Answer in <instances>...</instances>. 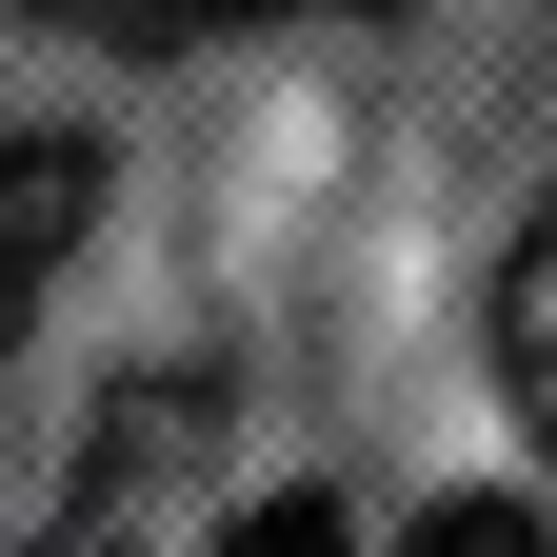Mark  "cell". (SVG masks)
Returning a JSON list of instances; mask_svg holds the SVG:
<instances>
[{"label":"cell","instance_id":"3957f363","mask_svg":"<svg viewBox=\"0 0 557 557\" xmlns=\"http://www.w3.org/2000/svg\"><path fill=\"white\" fill-rule=\"evenodd\" d=\"M498 379H518L537 458H557V199H537V220H518V259H498Z\"/></svg>","mask_w":557,"mask_h":557},{"label":"cell","instance_id":"6da1fadb","mask_svg":"<svg viewBox=\"0 0 557 557\" xmlns=\"http://www.w3.org/2000/svg\"><path fill=\"white\" fill-rule=\"evenodd\" d=\"M81 220H100V139H60V120H0V338L60 299Z\"/></svg>","mask_w":557,"mask_h":557},{"label":"cell","instance_id":"7a4b0ae2","mask_svg":"<svg viewBox=\"0 0 557 557\" xmlns=\"http://www.w3.org/2000/svg\"><path fill=\"white\" fill-rule=\"evenodd\" d=\"M60 40H120V60H180V40H239V21H379V0H21Z\"/></svg>","mask_w":557,"mask_h":557},{"label":"cell","instance_id":"277c9868","mask_svg":"<svg viewBox=\"0 0 557 557\" xmlns=\"http://www.w3.org/2000/svg\"><path fill=\"white\" fill-rule=\"evenodd\" d=\"M398 557H557V537H537V518H518V498H438V518H418V537H398Z\"/></svg>","mask_w":557,"mask_h":557},{"label":"cell","instance_id":"5b68a950","mask_svg":"<svg viewBox=\"0 0 557 557\" xmlns=\"http://www.w3.org/2000/svg\"><path fill=\"white\" fill-rule=\"evenodd\" d=\"M220 557H359V537H338V498H259V518H239Z\"/></svg>","mask_w":557,"mask_h":557}]
</instances>
